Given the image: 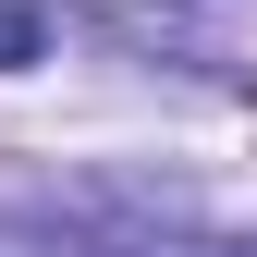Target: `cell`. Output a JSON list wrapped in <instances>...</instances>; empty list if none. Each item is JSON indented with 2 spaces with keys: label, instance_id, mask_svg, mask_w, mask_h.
Masks as SVG:
<instances>
[{
  "label": "cell",
  "instance_id": "cell-1",
  "mask_svg": "<svg viewBox=\"0 0 257 257\" xmlns=\"http://www.w3.org/2000/svg\"><path fill=\"white\" fill-rule=\"evenodd\" d=\"M37 49H49V25L25 13V0H0V74H13V61H37Z\"/></svg>",
  "mask_w": 257,
  "mask_h": 257
}]
</instances>
